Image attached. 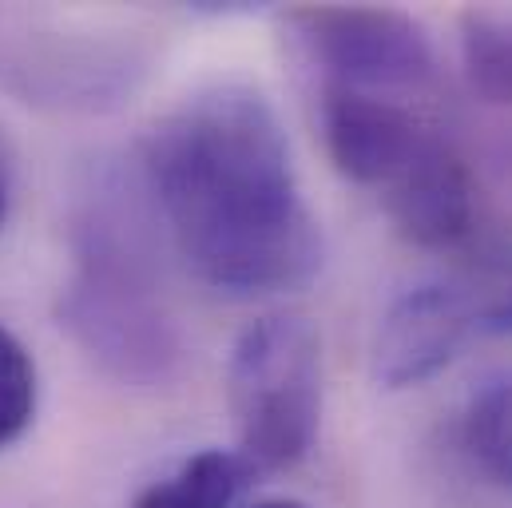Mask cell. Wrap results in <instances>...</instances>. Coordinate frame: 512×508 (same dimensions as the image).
Wrapping results in <instances>:
<instances>
[{
  "instance_id": "obj_7",
  "label": "cell",
  "mask_w": 512,
  "mask_h": 508,
  "mask_svg": "<svg viewBox=\"0 0 512 508\" xmlns=\"http://www.w3.org/2000/svg\"><path fill=\"white\" fill-rule=\"evenodd\" d=\"M385 215L417 247H453L473 227V179L453 143L437 131L413 167L382 195Z\"/></svg>"
},
{
  "instance_id": "obj_4",
  "label": "cell",
  "mask_w": 512,
  "mask_h": 508,
  "mask_svg": "<svg viewBox=\"0 0 512 508\" xmlns=\"http://www.w3.org/2000/svg\"><path fill=\"white\" fill-rule=\"evenodd\" d=\"M298 44L310 64L322 68L326 84L354 92L429 88L437 76V56L425 28L397 8H298L290 12Z\"/></svg>"
},
{
  "instance_id": "obj_13",
  "label": "cell",
  "mask_w": 512,
  "mask_h": 508,
  "mask_svg": "<svg viewBox=\"0 0 512 508\" xmlns=\"http://www.w3.org/2000/svg\"><path fill=\"white\" fill-rule=\"evenodd\" d=\"M8 215V167H4V151H0V227Z\"/></svg>"
},
{
  "instance_id": "obj_3",
  "label": "cell",
  "mask_w": 512,
  "mask_h": 508,
  "mask_svg": "<svg viewBox=\"0 0 512 508\" xmlns=\"http://www.w3.org/2000/svg\"><path fill=\"white\" fill-rule=\"evenodd\" d=\"M227 401L239 453L255 473L294 469L318 437L322 421V350L298 314H266L251 322L227 366Z\"/></svg>"
},
{
  "instance_id": "obj_12",
  "label": "cell",
  "mask_w": 512,
  "mask_h": 508,
  "mask_svg": "<svg viewBox=\"0 0 512 508\" xmlns=\"http://www.w3.org/2000/svg\"><path fill=\"white\" fill-rule=\"evenodd\" d=\"M36 417V366L20 338L0 326V449L24 437Z\"/></svg>"
},
{
  "instance_id": "obj_10",
  "label": "cell",
  "mask_w": 512,
  "mask_h": 508,
  "mask_svg": "<svg viewBox=\"0 0 512 508\" xmlns=\"http://www.w3.org/2000/svg\"><path fill=\"white\" fill-rule=\"evenodd\" d=\"M461 449L481 477L512 489V378L489 381L461 413Z\"/></svg>"
},
{
  "instance_id": "obj_1",
  "label": "cell",
  "mask_w": 512,
  "mask_h": 508,
  "mask_svg": "<svg viewBox=\"0 0 512 508\" xmlns=\"http://www.w3.org/2000/svg\"><path fill=\"white\" fill-rule=\"evenodd\" d=\"M143 187L199 282L255 298L306 286L322 266L286 131L247 84H215L147 131Z\"/></svg>"
},
{
  "instance_id": "obj_5",
  "label": "cell",
  "mask_w": 512,
  "mask_h": 508,
  "mask_svg": "<svg viewBox=\"0 0 512 508\" xmlns=\"http://www.w3.org/2000/svg\"><path fill=\"white\" fill-rule=\"evenodd\" d=\"M437 131L421 124L409 108L354 88H322V139L330 163L358 187L385 191L413 167Z\"/></svg>"
},
{
  "instance_id": "obj_8",
  "label": "cell",
  "mask_w": 512,
  "mask_h": 508,
  "mask_svg": "<svg viewBox=\"0 0 512 508\" xmlns=\"http://www.w3.org/2000/svg\"><path fill=\"white\" fill-rule=\"evenodd\" d=\"M461 326L473 338H512V239L469 254L445 278Z\"/></svg>"
},
{
  "instance_id": "obj_14",
  "label": "cell",
  "mask_w": 512,
  "mask_h": 508,
  "mask_svg": "<svg viewBox=\"0 0 512 508\" xmlns=\"http://www.w3.org/2000/svg\"><path fill=\"white\" fill-rule=\"evenodd\" d=\"M251 508H306V505H298V501H258Z\"/></svg>"
},
{
  "instance_id": "obj_6",
  "label": "cell",
  "mask_w": 512,
  "mask_h": 508,
  "mask_svg": "<svg viewBox=\"0 0 512 508\" xmlns=\"http://www.w3.org/2000/svg\"><path fill=\"white\" fill-rule=\"evenodd\" d=\"M465 346H469V334L461 326V314L453 306L445 278L421 282L385 310L378 342H374V378L385 389L421 385L433 374H441Z\"/></svg>"
},
{
  "instance_id": "obj_11",
  "label": "cell",
  "mask_w": 512,
  "mask_h": 508,
  "mask_svg": "<svg viewBox=\"0 0 512 508\" xmlns=\"http://www.w3.org/2000/svg\"><path fill=\"white\" fill-rule=\"evenodd\" d=\"M461 60L477 96H485L489 104H512V16L465 12Z\"/></svg>"
},
{
  "instance_id": "obj_9",
  "label": "cell",
  "mask_w": 512,
  "mask_h": 508,
  "mask_svg": "<svg viewBox=\"0 0 512 508\" xmlns=\"http://www.w3.org/2000/svg\"><path fill=\"white\" fill-rule=\"evenodd\" d=\"M251 477L255 469L247 465L243 453L203 449L187 457L179 469H171L167 477L151 481L131 501V508H231Z\"/></svg>"
},
{
  "instance_id": "obj_2",
  "label": "cell",
  "mask_w": 512,
  "mask_h": 508,
  "mask_svg": "<svg viewBox=\"0 0 512 508\" xmlns=\"http://www.w3.org/2000/svg\"><path fill=\"white\" fill-rule=\"evenodd\" d=\"M72 247L76 270L60 294V326L112 378L167 381L183 358V338L135 211L108 195L88 199Z\"/></svg>"
}]
</instances>
